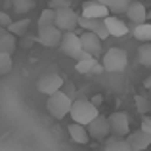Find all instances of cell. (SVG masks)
I'll return each instance as SVG.
<instances>
[{"mask_svg":"<svg viewBox=\"0 0 151 151\" xmlns=\"http://www.w3.org/2000/svg\"><path fill=\"white\" fill-rule=\"evenodd\" d=\"M92 101H94V105H100V103H101V96H94Z\"/></svg>","mask_w":151,"mask_h":151,"instance_id":"1f68e13d","label":"cell"},{"mask_svg":"<svg viewBox=\"0 0 151 151\" xmlns=\"http://www.w3.org/2000/svg\"><path fill=\"white\" fill-rule=\"evenodd\" d=\"M17 48V37L12 31H0V52L14 54Z\"/></svg>","mask_w":151,"mask_h":151,"instance_id":"e0dca14e","label":"cell"},{"mask_svg":"<svg viewBox=\"0 0 151 151\" xmlns=\"http://www.w3.org/2000/svg\"><path fill=\"white\" fill-rule=\"evenodd\" d=\"M78 37H81V44H82V50L84 52H88L94 58H98V55L101 54V38L98 37L96 33H92V31H82Z\"/></svg>","mask_w":151,"mask_h":151,"instance_id":"30bf717a","label":"cell"},{"mask_svg":"<svg viewBox=\"0 0 151 151\" xmlns=\"http://www.w3.org/2000/svg\"><path fill=\"white\" fill-rule=\"evenodd\" d=\"M61 86H63V78L59 77V75H55V73L44 75V77H40L38 82H37V90L40 94H44V96L55 94L58 90H61Z\"/></svg>","mask_w":151,"mask_h":151,"instance_id":"9c48e42d","label":"cell"},{"mask_svg":"<svg viewBox=\"0 0 151 151\" xmlns=\"http://www.w3.org/2000/svg\"><path fill=\"white\" fill-rule=\"evenodd\" d=\"M59 50L63 52L65 55H69V58L73 59H86L90 58L88 52L82 50V44H81V37H78L75 31H65L61 37V42H59Z\"/></svg>","mask_w":151,"mask_h":151,"instance_id":"3957f363","label":"cell"},{"mask_svg":"<svg viewBox=\"0 0 151 151\" xmlns=\"http://www.w3.org/2000/svg\"><path fill=\"white\" fill-rule=\"evenodd\" d=\"M86 128H88V134L92 140L96 142H103L107 136L111 134V128H109V119L103 117V115H98L94 121H90L88 124H86Z\"/></svg>","mask_w":151,"mask_h":151,"instance_id":"ba28073f","label":"cell"},{"mask_svg":"<svg viewBox=\"0 0 151 151\" xmlns=\"http://www.w3.org/2000/svg\"><path fill=\"white\" fill-rule=\"evenodd\" d=\"M71 105H73V100L65 92H61V90H58L55 94L48 96V100H46V111H48L55 121L65 119L71 111Z\"/></svg>","mask_w":151,"mask_h":151,"instance_id":"6da1fadb","label":"cell"},{"mask_svg":"<svg viewBox=\"0 0 151 151\" xmlns=\"http://www.w3.org/2000/svg\"><path fill=\"white\" fill-rule=\"evenodd\" d=\"M29 25H31V21L27 17H23V19H17V21H12L10 27H8V31H12L17 38H21V37H25V35H27Z\"/></svg>","mask_w":151,"mask_h":151,"instance_id":"ffe728a7","label":"cell"},{"mask_svg":"<svg viewBox=\"0 0 151 151\" xmlns=\"http://www.w3.org/2000/svg\"><path fill=\"white\" fill-rule=\"evenodd\" d=\"M0 31H2V25H0Z\"/></svg>","mask_w":151,"mask_h":151,"instance_id":"836d02e7","label":"cell"},{"mask_svg":"<svg viewBox=\"0 0 151 151\" xmlns=\"http://www.w3.org/2000/svg\"><path fill=\"white\" fill-rule=\"evenodd\" d=\"M103 23H105L107 31H109V37H124V35H128V25L122 19H119L115 14L103 17Z\"/></svg>","mask_w":151,"mask_h":151,"instance_id":"9a60e30c","label":"cell"},{"mask_svg":"<svg viewBox=\"0 0 151 151\" xmlns=\"http://www.w3.org/2000/svg\"><path fill=\"white\" fill-rule=\"evenodd\" d=\"M75 69H77V73L81 75H101L103 71V63H100L94 55H90V58L86 59H78L77 63H75Z\"/></svg>","mask_w":151,"mask_h":151,"instance_id":"7c38bea8","label":"cell"},{"mask_svg":"<svg viewBox=\"0 0 151 151\" xmlns=\"http://www.w3.org/2000/svg\"><path fill=\"white\" fill-rule=\"evenodd\" d=\"M67 6H71V0H52V8H54V10L67 8Z\"/></svg>","mask_w":151,"mask_h":151,"instance_id":"f1b7e54d","label":"cell"},{"mask_svg":"<svg viewBox=\"0 0 151 151\" xmlns=\"http://www.w3.org/2000/svg\"><path fill=\"white\" fill-rule=\"evenodd\" d=\"M12 21H14V19H12L10 15L6 14V12H2V10H0V25H2V27H6V29H8Z\"/></svg>","mask_w":151,"mask_h":151,"instance_id":"83f0119b","label":"cell"},{"mask_svg":"<svg viewBox=\"0 0 151 151\" xmlns=\"http://www.w3.org/2000/svg\"><path fill=\"white\" fill-rule=\"evenodd\" d=\"M35 40H37V38H25L21 46H25V48H29V46H31V42H35Z\"/></svg>","mask_w":151,"mask_h":151,"instance_id":"f546056e","label":"cell"},{"mask_svg":"<svg viewBox=\"0 0 151 151\" xmlns=\"http://www.w3.org/2000/svg\"><path fill=\"white\" fill-rule=\"evenodd\" d=\"M138 61H140V65L151 69V42L140 44V48H138Z\"/></svg>","mask_w":151,"mask_h":151,"instance_id":"44dd1931","label":"cell"},{"mask_svg":"<svg viewBox=\"0 0 151 151\" xmlns=\"http://www.w3.org/2000/svg\"><path fill=\"white\" fill-rule=\"evenodd\" d=\"M126 142L130 144L132 151H144L151 145V134L144 132V130H136V132H128L126 136Z\"/></svg>","mask_w":151,"mask_h":151,"instance_id":"4fadbf2b","label":"cell"},{"mask_svg":"<svg viewBox=\"0 0 151 151\" xmlns=\"http://www.w3.org/2000/svg\"><path fill=\"white\" fill-rule=\"evenodd\" d=\"M107 119H109L111 134H115V136H119V138L128 136V132H130V117H128V113H124V111H115V113H111Z\"/></svg>","mask_w":151,"mask_h":151,"instance_id":"52a82bcc","label":"cell"},{"mask_svg":"<svg viewBox=\"0 0 151 151\" xmlns=\"http://www.w3.org/2000/svg\"><path fill=\"white\" fill-rule=\"evenodd\" d=\"M52 23H55V10L50 6V8H46V10L40 12V15H38V27L52 25Z\"/></svg>","mask_w":151,"mask_h":151,"instance_id":"603a6c76","label":"cell"},{"mask_svg":"<svg viewBox=\"0 0 151 151\" xmlns=\"http://www.w3.org/2000/svg\"><path fill=\"white\" fill-rule=\"evenodd\" d=\"M14 67V61H12V54H4L0 52V77L8 75Z\"/></svg>","mask_w":151,"mask_h":151,"instance_id":"cb8c5ba5","label":"cell"},{"mask_svg":"<svg viewBox=\"0 0 151 151\" xmlns=\"http://www.w3.org/2000/svg\"><path fill=\"white\" fill-rule=\"evenodd\" d=\"M78 17H81V15H78L71 6L55 10V25H58L63 33H65V31H75L77 29L78 27Z\"/></svg>","mask_w":151,"mask_h":151,"instance_id":"8992f818","label":"cell"},{"mask_svg":"<svg viewBox=\"0 0 151 151\" xmlns=\"http://www.w3.org/2000/svg\"><path fill=\"white\" fill-rule=\"evenodd\" d=\"M105 151H132V147H130V144L126 142V138H119V136L113 134V138H111L105 145Z\"/></svg>","mask_w":151,"mask_h":151,"instance_id":"d6986e66","label":"cell"},{"mask_svg":"<svg viewBox=\"0 0 151 151\" xmlns=\"http://www.w3.org/2000/svg\"><path fill=\"white\" fill-rule=\"evenodd\" d=\"M81 2H86V0H81Z\"/></svg>","mask_w":151,"mask_h":151,"instance_id":"e575fe53","label":"cell"},{"mask_svg":"<svg viewBox=\"0 0 151 151\" xmlns=\"http://www.w3.org/2000/svg\"><path fill=\"white\" fill-rule=\"evenodd\" d=\"M67 132H69V136H71V140L75 142V144H78V145H84V144H88L92 138H90V134H88V128H86V124H81V122H71L69 126H67Z\"/></svg>","mask_w":151,"mask_h":151,"instance_id":"5bb4252c","label":"cell"},{"mask_svg":"<svg viewBox=\"0 0 151 151\" xmlns=\"http://www.w3.org/2000/svg\"><path fill=\"white\" fill-rule=\"evenodd\" d=\"M130 2H132V0H113V4L109 6V12H111V14H115V15L126 14V10H128Z\"/></svg>","mask_w":151,"mask_h":151,"instance_id":"d4e9b609","label":"cell"},{"mask_svg":"<svg viewBox=\"0 0 151 151\" xmlns=\"http://www.w3.org/2000/svg\"><path fill=\"white\" fill-rule=\"evenodd\" d=\"M37 6V0H12V8L17 14H29Z\"/></svg>","mask_w":151,"mask_h":151,"instance_id":"7402d4cb","label":"cell"},{"mask_svg":"<svg viewBox=\"0 0 151 151\" xmlns=\"http://www.w3.org/2000/svg\"><path fill=\"white\" fill-rule=\"evenodd\" d=\"M144 86H145V88H149V90H151V75H149V77H147V78L144 81Z\"/></svg>","mask_w":151,"mask_h":151,"instance_id":"4dcf8cb0","label":"cell"},{"mask_svg":"<svg viewBox=\"0 0 151 151\" xmlns=\"http://www.w3.org/2000/svg\"><path fill=\"white\" fill-rule=\"evenodd\" d=\"M134 101H136V107H138V113L140 115H147L151 111V101L145 96H136Z\"/></svg>","mask_w":151,"mask_h":151,"instance_id":"484cf974","label":"cell"},{"mask_svg":"<svg viewBox=\"0 0 151 151\" xmlns=\"http://www.w3.org/2000/svg\"><path fill=\"white\" fill-rule=\"evenodd\" d=\"M140 128L144 130V132L151 134V117H149V115H142V122H140Z\"/></svg>","mask_w":151,"mask_h":151,"instance_id":"4316f807","label":"cell"},{"mask_svg":"<svg viewBox=\"0 0 151 151\" xmlns=\"http://www.w3.org/2000/svg\"><path fill=\"white\" fill-rule=\"evenodd\" d=\"M69 115H71V119H73L75 122L88 124V122L94 121L100 113H98V105H94L92 100H84V98H81V100H75L73 101Z\"/></svg>","mask_w":151,"mask_h":151,"instance_id":"7a4b0ae2","label":"cell"},{"mask_svg":"<svg viewBox=\"0 0 151 151\" xmlns=\"http://www.w3.org/2000/svg\"><path fill=\"white\" fill-rule=\"evenodd\" d=\"M111 12H109V6L98 2V0H86L82 2V10H81V15L84 17H98V19H103L107 17Z\"/></svg>","mask_w":151,"mask_h":151,"instance_id":"8fae6325","label":"cell"},{"mask_svg":"<svg viewBox=\"0 0 151 151\" xmlns=\"http://www.w3.org/2000/svg\"><path fill=\"white\" fill-rule=\"evenodd\" d=\"M98 2H101V4H105V6H111V4H113V0H98Z\"/></svg>","mask_w":151,"mask_h":151,"instance_id":"d6a6232c","label":"cell"},{"mask_svg":"<svg viewBox=\"0 0 151 151\" xmlns=\"http://www.w3.org/2000/svg\"><path fill=\"white\" fill-rule=\"evenodd\" d=\"M61 37H63V31L59 29L55 23H52V25H42V27H38L37 42L42 44L44 48H59Z\"/></svg>","mask_w":151,"mask_h":151,"instance_id":"5b68a950","label":"cell"},{"mask_svg":"<svg viewBox=\"0 0 151 151\" xmlns=\"http://www.w3.org/2000/svg\"><path fill=\"white\" fill-rule=\"evenodd\" d=\"M132 35L140 42H151V23H136V27L132 29Z\"/></svg>","mask_w":151,"mask_h":151,"instance_id":"ac0fdd59","label":"cell"},{"mask_svg":"<svg viewBox=\"0 0 151 151\" xmlns=\"http://www.w3.org/2000/svg\"><path fill=\"white\" fill-rule=\"evenodd\" d=\"M101 63H103V69L107 73H121L128 65V54L122 48H109L103 54Z\"/></svg>","mask_w":151,"mask_h":151,"instance_id":"277c9868","label":"cell"},{"mask_svg":"<svg viewBox=\"0 0 151 151\" xmlns=\"http://www.w3.org/2000/svg\"><path fill=\"white\" fill-rule=\"evenodd\" d=\"M126 17L136 25V23H144L147 19V10L142 2H130L128 10H126Z\"/></svg>","mask_w":151,"mask_h":151,"instance_id":"2e32d148","label":"cell"}]
</instances>
